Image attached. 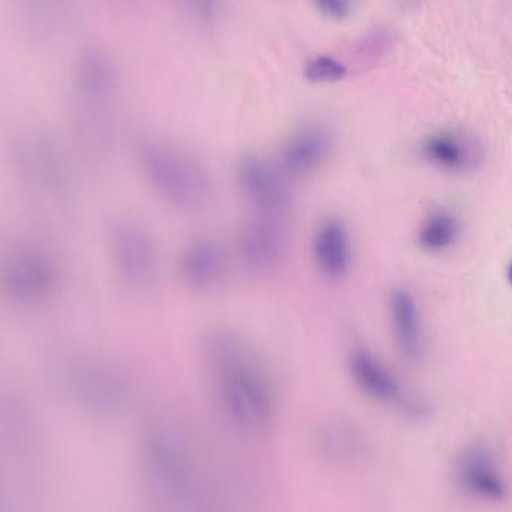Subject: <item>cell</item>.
I'll list each match as a JSON object with an SVG mask.
<instances>
[{"label":"cell","mask_w":512,"mask_h":512,"mask_svg":"<svg viewBox=\"0 0 512 512\" xmlns=\"http://www.w3.org/2000/svg\"><path fill=\"white\" fill-rule=\"evenodd\" d=\"M327 17L333 20H345L351 11L349 0H313Z\"/></svg>","instance_id":"ffe728a7"},{"label":"cell","mask_w":512,"mask_h":512,"mask_svg":"<svg viewBox=\"0 0 512 512\" xmlns=\"http://www.w3.org/2000/svg\"><path fill=\"white\" fill-rule=\"evenodd\" d=\"M78 83L81 92L95 104H102L113 95L116 83L114 68L110 59L98 48H87L81 54L78 63Z\"/></svg>","instance_id":"5bb4252c"},{"label":"cell","mask_w":512,"mask_h":512,"mask_svg":"<svg viewBox=\"0 0 512 512\" xmlns=\"http://www.w3.org/2000/svg\"><path fill=\"white\" fill-rule=\"evenodd\" d=\"M394 47L393 33L384 27L370 30L361 36L352 48V60L358 69H369L378 65Z\"/></svg>","instance_id":"e0dca14e"},{"label":"cell","mask_w":512,"mask_h":512,"mask_svg":"<svg viewBox=\"0 0 512 512\" xmlns=\"http://www.w3.org/2000/svg\"><path fill=\"white\" fill-rule=\"evenodd\" d=\"M507 276H508V282H510L511 285H512V262L510 264V267H508V274H507Z\"/></svg>","instance_id":"44dd1931"},{"label":"cell","mask_w":512,"mask_h":512,"mask_svg":"<svg viewBox=\"0 0 512 512\" xmlns=\"http://www.w3.org/2000/svg\"><path fill=\"white\" fill-rule=\"evenodd\" d=\"M179 3L201 23H212L218 15V0H179Z\"/></svg>","instance_id":"d6986e66"},{"label":"cell","mask_w":512,"mask_h":512,"mask_svg":"<svg viewBox=\"0 0 512 512\" xmlns=\"http://www.w3.org/2000/svg\"><path fill=\"white\" fill-rule=\"evenodd\" d=\"M388 315L400 354L409 363H417L423 357L424 336L420 307L414 295L408 289H393L388 297Z\"/></svg>","instance_id":"8fae6325"},{"label":"cell","mask_w":512,"mask_h":512,"mask_svg":"<svg viewBox=\"0 0 512 512\" xmlns=\"http://www.w3.org/2000/svg\"><path fill=\"white\" fill-rule=\"evenodd\" d=\"M200 351L225 420L242 432H267L276 420V394L251 343L231 328L216 327L204 333Z\"/></svg>","instance_id":"6da1fadb"},{"label":"cell","mask_w":512,"mask_h":512,"mask_svg":"<svg viewBox=\"0 0 512 512\" xmlns=\"http://www.w3.org/2000/svg\"><path fill=\"white\" fill-rule=\"evenodd\" d=\"M282 221L252 213L237 236V252L243 265L258 276L273 273L285 256Z\"/></svg>","instance_id":"8992f818"},{"label":"cell","mask_w":512,"mask_h":512,"mask_svg":"<svg viewBox=\"0 0 512 512\" xmlns=\"http://www.w3.org/2000/svg\"><path fill=\"white\" fill-rule=\"evenodd\" d=\"M355 387L375 402L402 409L409 415L423 414V406L403 387L393 370L366 346H355L346 358Z\"/></svg>","instance_id":"277c9868"},{"label":"cell","mask_w":512,"mask_h":512,"mask_svg":"<svg viewBox=\"0 0 512 512\" xmlns=\"http://www.w3.org/2000/svg\"><path fill=\"white\" fill-rule=\"evenodd\" d=\"M460 236V222L453 213L435 209L427 213L418 228L417 239L421 248L430 254H441L450 249Z\"/></svg>","instance_id":"9a60e30c"},{"label":"cell","mask_w":512,"mask_h":512,"mask_svg":"<svg viewBox=\"0 0 512 512\" xmlns=\"http://www.w3.org/2000/svg\"><path fill=\"white\" fill-rule=\"evenodd\" d=\"M237 183L252 213L285 221L292 209V189L282 165L258 153H246L237 162Z\"/></svg>","instance_id":"3957f363"},{"label":"cell","mask_w":512,"mask_h":512,"mask_svg":"<svg viewBox=\"0 0 512 512\" xmlns=\"http://www.w3.org/2000/svg\"><path fill=\"white\" fill-rule=\"evenodd\" d=\"M349 68L336 57L319 54L304 65V78L312 84H333L345 80Z\"/></svg>","instance_id":"ac0fdd59"},{"label":"cell","mask_w":512,"mask_h":512,"mask_svg":"<svg viewBox=\"0 0 512 512\" xmlns=\"http://www.w3.org/2000/svg\"><path fill=\"white\" fill-rule=\"evenodd\" d=\"M333 135L325 126L306 125L292 132L280 152V165L288 176H306L330 158Z\"/></svg>","instance_id":"30bf717a"},{"label":"cell","mask_w":512,"mask_h":512,"mask_svg":"<svg viewBox=\"0 0 512 512\" xmlns=\"http://www.w3.org/2000/svg\"><path fill=\"white\" fill-rule=\"evenodd\" d=\"M138 162L150 188L168 206L189 212L203 209L212 198L213 182L207 168L174 144L144 141Z\"/></svg>","instance_id":"7a4b0ae2"},{"label":"cell","mask_w":512,"mask_h":512,"mask_svg":"<svg viewBox=\"0 0 512 512\" xmlns=\"http://www.w3.org/2000/svg\"><path fill=\"white\" fill-rule=\"evenodd\" d=\"M457 486L475 499L504 502L508 484L492 451L483 444H472L457 456L454 463Z\"/></svg>","instance_id":"52a82bcc"},{"label":"cell","mask_w":512,"mask_h":512,"mask_svg":"<svg viewBox=\"0 0 512 512\" xmlns=\"http://www.w3.org/2000/svg\"><path fill=\"white\" fill-rule=\"evenodd\" d=\"M313 265L318 273L328 280H340L346 277L352 267L354 248L348 225L337 218L328 216L319 222L312 237Z\"/></svg>","instance_id":"9c48e42d"},{"label":"cell","mask_w":512,"mask_h":512,"mask_svg":"<svg viewBox=\"0 0 512 512\" xmlns=\"http://www.w3.org/2000/svg\"><path fill=\"white\" fill-rule=\"evenodd\" d=\"M111 251L120 276L134 288H147L158 274L155 240L135 221L123 219L111 228Z\"/></svg>","instance_id":"5b68a950"},{"label":"cell","mask_w":512,"mask_h":512,"mask_svg":"<svg viewBox=\"0 0 512 512\" xmlns=\"http://www.w3.org/2000/svg\"><path fill=\"white\" fill-rule=\"evenodd\" d=\"M423 156L430 164L448 173H466L480 164L481 153L477 143L459 132L444 131L427 138Z\"/></svg>","instance_id":"4fadbf2b"},{"label":"cell","mask_w":512,"mask_h":512,"mask_svg":"<svg viewBox=\"0 0 512 512\" xmlns=\"http://www.w3.org/2000/svg\"><path fill=\"white\" fill-rule=\"evenodd\" d=\"M21 32L36 41L59 35L71 17L72 0H12Z\"/></svg>","instance_id":"7c38bea8"},{"label":"cell","mask_w":512,"mask_h":512,"mask_svg":"<svg viewBox=\"0 0 512 512\" xmlns=\"http://www.w3.org/2000/svg\"><path fill=\"white\" fill-rule=\"evenodd\" d=\"M321 444L330 456L349 460L357 457L364 447L360 432L345 421L325 424L322 429Z\"/></svg>","instance_id":"2e32d148"},{"label":"cell","mask_w":512,"mask_h":512,"mask_svg":"<svg viewBox=\"0 0 512 512\" xmlns=\"http://www.w3.org/2000/svg\"><path fill=\"white\" fill-rule=\"evenodd\" d=\"M179 274L192 291H215L228 274L227 249L215 237L191 240L180 254Z\"/></svg>","instance_id":"ba28073f"}]
</instances>
